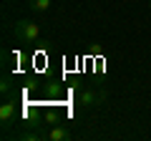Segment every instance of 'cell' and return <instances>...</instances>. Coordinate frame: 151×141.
Segmentation results:
<instances>
[{"label": "cell", "mask_w": 151, "mask_h": 141, "mask_svg": "<svg viewBox=\"0 0 151 141\" xmlns=\"http://www.w3.org/2000/svg\"><path fill=\"white\" fill-rule=\"evenodd\" d=\"M13 119H15V101H5L3 106H0V121L8 126Z\"/></svg>", "instance_id": "obj_4"}, {"label": "cell", "mask_w": 151, "mask_h": 141, "mask_svg": "<svg viewBox=\"0 0 151 141\" xmlns=\"http://www.w3.org/2000/svg\"><path fill=\"white\" fill-rule=\"evenodd\" d=\"M48 139L50 141H70L73 139V131H70L68 126H53V129L48 131Z\"/></svg>", "instance_id": "obj_3"}, {"label": "cell", "mask_w": 151, "mask_h": 141, "mask_svg": "<svg viewBox=\"0 0 151 141\" xmlns=\"http://www.w3.org/2000/svg\"><path fill=\"white\" fill-rule=\"evenodd\" d=\"M28 8H30L35 15H43L50 10V0H28Z\"/></svg>", "instance_id": "obj_5"}, {"label": "cell", "mask_w": 151, "mask_h": 141, "mask_svg": "<svg viewBox=\"0 0 151 141\" xmlns=\"http://www.w3.org/2000/svg\"><path fill=\"white\" fill-rule=\"evenodd\" d=\"M0 91L10 93V78H8V76H3V81H0Z\"/></svg>", "instance_id": "obj_6"}, {"label": "cell", "mask_w": 151, "mask_h": 141, "mask_svg": "<svg viewBox=\"0 0 151 141\" xmlns=\"http://www.w3.org/2000/svg\"><path fill=\"white\" fill-rule=\"evenodd\" d=\"M101 101H103V93L96 91V88H81V91H78V103L86 106V109H93V106H98Z\"/></svg>", "instance_id": "obj_2"}, {"label": "cell", "mask_w": 151, "mask_h": 141, "mask_svg": "<svg viewBox=\"0 0 151 141\" xmlns=\"http://www.w3.org/2000/svg\"><path fill=\"white\" fill-rule=\"evenodd\" d=\"M15 35H18V40H23V43H33V40L40 38V25H38L35 20L20 18V20L15 23Z\"/></svg>", "instance_id": "obj_1"}]
</instances>
